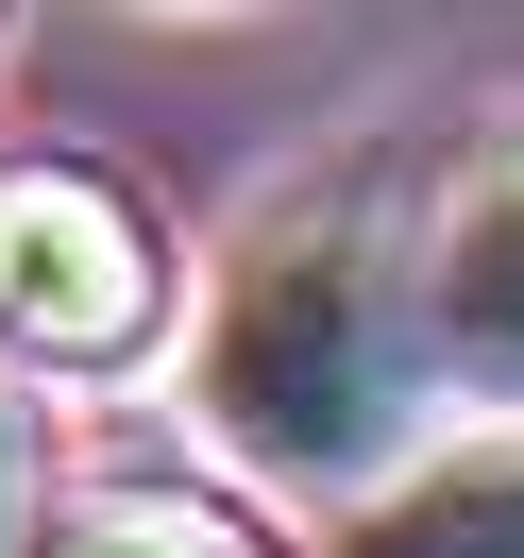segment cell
Wrapping results in <instances>:
<instances>
[{"label": "cell", "instance_id": "cell-1", "mask_svg": "<svg viewBox=\"0 0 524 558\" xmlns=\"http://www.w3.org/2000/svg\"><path fill=\"white\" fill-rule=\"evenodd\" d=\"M186 407H204V440L237 474L305 490V508H355L389 457H423L440 355H423V271H406V220H389L373 170H339V186L254 220V254L220 271Z\"/></svg>", "mask_w": 524, "mask_h": 558}, {"label": "cell", "instance_id": "cell-2", "mask_svg": "<svg viewBox=\"0 0 524 558\" xmlns=\"http://www.w3.org/2000/svg\"><path fill=\"white\" fill-rule=\"evenodd\" d=\"M170 339V220L85 153L0 170V355L17 373H136Z\"/></svg>", "mask_w": 524, "mask_h": 558}, {"label": "cell", "instance_id": "cell-3", "mask_svg": "<svg viewBox=\"0 0 524 558\" xmlns=\"http://www.w3.org/2000/svg\"><path fill=\"white\" fill-rule=\"evenodd\" d=\"M406 271H423V355H440V389L524 407V136H490L474 170L440 186V220L406 238Z\"/></svg>", "mask_w": 524, "mask_h": 558}, {"label": "cell", "instance_id": "cell-4", "mask_svg": "<svg viewBox=\"0 0 524 558\" xmlns=\"http://www.w3.org/2000/svg\"><path fill=\"white\" fill-rule=\"evenodd\" d=\"M339 558H524V440L389 457V474L339 508Z\"/></svg>", "mask_w": 524, "mask_h": 558}, {"label": "cell", "instance_id": "cell-5", "mask_svg": "<svg viewBox=\"0 0 524 558\" xmlns=\"http://www.w3.org/2000/svg\"><path fill=\"white\" fill-rule=\"evenodd\" d=\"M17 558H271V542H254L220 490H136V474H102V490H69Z\"/></svg>", "mask_w": 524, "mask_h": 558}, {"label": "cell", "instance_id": "cell-6", "mask_svg": "<svg viewBox=\"0 0 524 558\" xmlns=\"http://www.w3.org/2000/svg\"><path fill=\"white\" fill-rule=\"evenodd\" d=\"M17 474H35V423H17V389H0V558H17Z\"/></svg>", "mask_w": 524, "mask_h": 558}]
</instances>
